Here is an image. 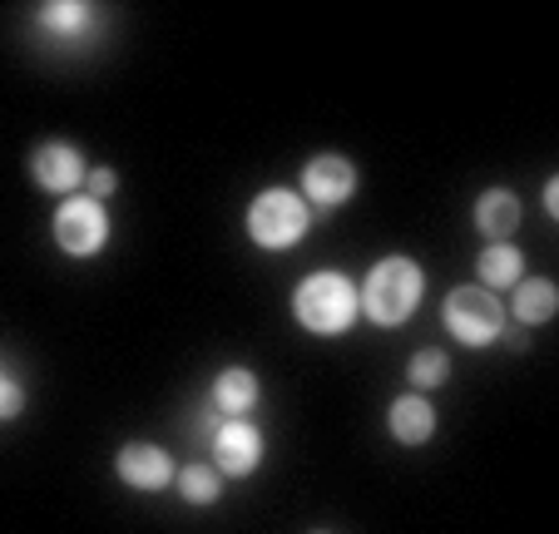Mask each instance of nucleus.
I'll return each mask as SVG.
<instances>
[{
    "label": "nucleus",
    "instance_id": "1",
    "mask_svg": "<svg viewBox=\"0 0 559 534\" xmlns=\"http://www.w3.org/2000/svg\"><path fill=\"white\" fill-rule=\"evenodd\" d=\"M426 297V273L416 258H381L367 273V287H361V312L377 327H402L416 317Z\"/></svg>",
    "mask_w": 559,
    "mask_h": 534
},
{
    "label": "nucleus",
    "instance_id": "2",
    "mask_svg": "<svg viewBox=\"0 0 559 534\" xmlns=\"http://www.w3.org/2000/svg\"><path fill=\"white\" fill-rule=\"evenodd\" d=\"M293 312L307 332L317 336H342L361 317V287L347 273H312L293 293Z\"/></svg>",
    "mask_w": 559,
    "mask_h": 534
},
{
    "label": "nucleus",
    "instance_id": "3",
    "mask_svg": "<svg viewBox=\"0 0 559 534\" xmlns=\"http://www.w3.org/2000/svg\"><path fill=\"white\" fill-rule=\"evenodd\" d=\"M307 228H312V209L293 189H263L248 203V238L267 252H283L293 242H302Z\"/></svg>",
    "mask_w": 559,
    "mask_h": 534
},
{
    "label": "nucleus",
    "instance_id": "4",
    "mask_svg": "<svg viewBox=\"0 0 559 534\" xmlns=\"http://www.w3.org/2000/svg\"><path fill=\"white\" fill-rule=\"evenodd\" d=\"M500 327H506V307H500V297L486 293L480 283L455 287V293L445 297V332H451L455 342L490 346L500 336Z\"/></svg>",
    "mask_w": 559,
    "mask_h": 534
},
{
    "label": "nucleus",
    "instance_id": "5",
    "mask_svg": "<svg viewBox=\"0 0 559 534\" xmlns=\"http://www.w3.org/2000/svg\"><path fill=\"white\" fill-rule=\"evenodd\" d=\"M55 242H60L70 258H95L109 242V213L105 203H95L90 193H70L55 213Z\"/></svg>",
    "mask_w": 559,
    "mask_h": 534
},
{
    "label": "nucleus",
    "instance_id": "6",
    "mask_svg": "<svg viewBox=\"0 0 559 534\" xmlns=\"http://www.w3.org/2000/svg\"><path fill=\"white\" fill-rule=\"evenodd\" d=\"M263 465V430L243 416H228L213 426V471L218 475H253Z\"/></svg>",
    "mask_w": 559,
    "mask_h": 534
},
{
    "label": "nucleus",
    "instance_id": "7",
    "mask_svg": "<svg viewBox=\"0 0 559 534\" xmlns=\"http://www.w3.org/2000/svg\"><path fill=\"white\" fill-rule=\"evenodd\" d=\"M357 193V168L342 154H317L302 168V203L307 209H342Z\"/></svg>",
    "mask_w": 559,
    "mask_h": 534
},
{
    "label": "nucleus",
    "instance_id": "8",
    "mask_svg": "<svg viewBox=\"0 0 559 534\" xmlns=\"http://www.w3.org/2000/svg\"><path fill=\"white\" fill-rule=\"evenodd\" d=\"M31 178L45 193H64V199H70V193L85 189V158H80L74 144H60V139H55V144H40L31 154Z\"/></svg>",
    "mask_w": 559,
    "mask_h": 534
},
{
    "label": "nucleus",
    "instance_id": "9",
    "mask_svg": "<svg viewBox=\"0 0 559 534\" xmlns=\"http://www.w3.org/2000/svg\"><path fill=\"white\" fill-rule=\"evenodd\" d=\"M115 471H119V480L134 485V490H164V485H174V455L164 451V446L134 440V446H124V451L115 455Z\"/></svg>",
    "mask_w": 559,
    "mask_h": 534
},
{
    "label": "nucleus",
    "instance_id": "10",
    "mask_svg": "<svg viewBox=\"0 0 559 534\" xmlns=\"http://www.w3.org/2000/svg\"><path fill=\"white\" fill-rule=\"evenodd\" d=\"M520 218H525V203L510 189H486L475 199V228L486 233L490 242H510L520 233Z\"/></svg>",
    "mask_w": 559,
    "mask_h": 534
},
{
    "label": "nucleus",
    "instance_id": "11",
    "mask_svg": "<svg viewBox=\"0 0 559 534\" xmlns=\"http://www.w3.org/2000/svg\"><path fill=\"white\" fill-rule=\"evenodd\" d=\"M386 430L402 446H426V440L436 436V406L421 396V391H412V396H396L386 411Z\"/></svg>",
    "mask_w": 559,
    "mask_h": 534
},
{
    "label": "nucleus",
    "instance_id": "12",
    "mask_svg": "<svg viewBox=\"0 0 559 534\" xmlns=\"http://www.w3.org/2000/svg\"><path fill=\"white\" fill-rule=\"evenodd\" d=\"M258 396H263V387H258V377L248 367H228L213 381V406H218L223 416H248V411L258 406Z\"/></svg>",
    "mask_w": 559,
    "mask_h": 534
},
{
    "label": "nucleus",
    "instance_id": "13",
    "mask_svg": "<svg viewBox=\"0 0 559 534\" xmlns=\"http://www.w3.org/2000/svg\"><path fill=\"white\" fill-rule=\"evenodd\" d=\"M475 268H480V287H486V293H506V287H515L520 277H525V258H520V248H510V242H490V248L475 258Z\"/></svg>",
    "mask_w": 559,
    "mask_h": 534
},
{
    "label": "nucleus",
    "instance_id": "14",
    "mask_svg": "<svg viewBox=\"0 0 559 534\" xmlns=\"http://www.w3.org/2000/svg\"><path fill=\"white\" fill-rule=\"evenodd\" d=\"M559 312V287L549 277H520L515 283V322L539 327Z\"/></svg>",
    "mask_w": 559,
    "mask_h": 534
},
{
    "label": "nucleus",
    "instance_id": "15",
    "mask_svg": "<svg viewBox=\"0 0 559 534\" xmlns=\"http://www.w3.org/2000/svg\"><path fill=\"white\" fill-rule=\"evenodd\" d=\"M174 485H179V495H183L189 505H213V500L223 495L218 471H213V465H203V461L179 465V471H174Z\"/></svg>",
    "mask_w": 559,
    "mask_h": 534
},
{
    "label": "nucleus",
    "instance_id": "16",
    "mask_svg": "<svg viewBox=\"0 0 559 534\" xmlns=\"http://www.w3.org/2000/svg\"><path fill=\"white\" fill-rule=\"evenodd\" d=\"M90 15H95V11H90L85 0H50V5H40L45 31H55V35H74V31H85Z\"/></svg>",
    "mask_w": 559,
    "mask_h": 534
},
{
    "label": "nucleus",
    "instance_id": "17",
    "mask_svg": "<svg viewBox=\"0 0 559 534\" xmlns=\"http://www.w3.org/2000/svg\"><path fill=\"white\" fill-rule=\"evenodd\" d=\"M406 377H412L416 391H436V387H445V377H451V361H445V352H436V346H421V352L412 356Z\"/></svg>",
    "mask_w": 559,
    "mask_h": 534
},
{
    "label": "nucleus",
    "instance_id": "18",
    "mask_svg": "<svg viewBox=\"0 0 559 534\" xmlns=\"http://www.w3.org/2000/svg\"><path fill=\"white\" fill-rule=\"evenodd\" d=\"M21 411H25V387L11 371H0V420H15Z\"/></svg>",
    "mask_w": 559,
    "mask_h": 534
},
{
    "label": "nucleus",
    "instance_id": "19",
    "mask_svg": "<svg viewBox=\"0 0 559 534\" xmlns=\"http://www.w3.org/2000/svg\"><path fill=\"white\" fill-rule=\"evenodd\" d=\"M115 189H119V174H115L109 164H99V168H90V174H85V193H90L95 203H105Z\"/></svg>",
    "mask_w": 559,
    "mask_h": 534
},
{
    "label": "nucleus",
    "instance_id": "20",
    "mask_svg": "<svg viewBox=\"0 0 559 534\" xmlns=\"http://www.w3.org/2000/svg\"><path fill=\"white\" fill-rule=\"evenodd\" d=\"M545 209L559 213V178H549V183H545Z\"/></svg>",
    "mask_w": 559,
    "mask_h": 534
},
{
    "label": "nucleus",
    "instance_id": "21",
    "mask_svg": "<svg viewBox=\"0 0 559 534\" xmlns=\"http://www.w3.org/2000/svg\"><path fill=\"white\" fill-rule=\"evenodd\" d=\"M317 534H322V530H317Z\"/></svg>",
    "mask_w": 559,
    "mask_h": 534
}]
</instances>
